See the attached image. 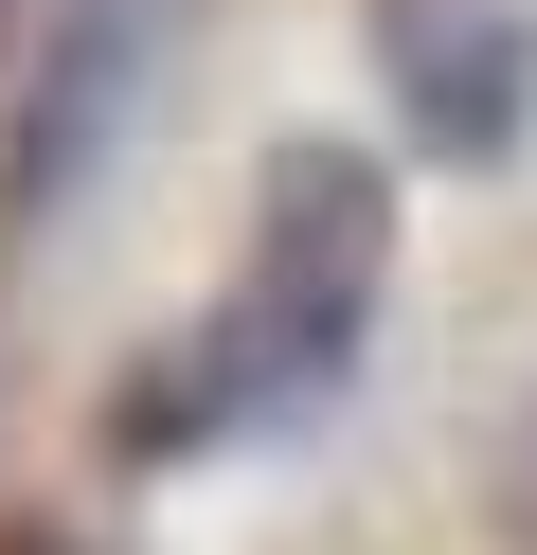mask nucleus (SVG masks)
<instances>
[{
  "mask_svg": "<svg viewBox=\"0 0 537 555\" xmlns=\"http://www.w3.org/2000/svg\"><path fill=\"white\" fill-rule=\"evenodd\" d=\"M394 54H412V126H430V144H501V126H520V37H501V18L412 0Z\"/></svg>",
  "mask_w": 537,
  "mask_h": 555,
  "instance_id": "nucleus-1",
  "label": "nucleus"
}]
</instances>
